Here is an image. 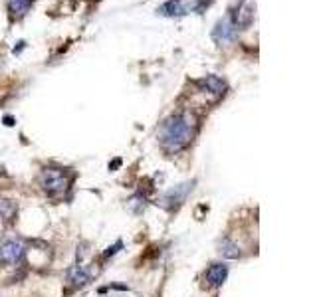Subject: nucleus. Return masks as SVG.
I'll list each match as a JSON object with an SVG mask.
<instances>
[{
	"mask_svg": "<svg viewBox=\"0 0 317 297\" xmlns=\"http://www.w3.org/2000/svg\"><path fill=\"white\" fill-rule=\"evenodd\" d=\"M226 277H228L226 264H212V266L206 270V275H204V279H206V283H208L210 287H220V285L226 281Z\"/></svg>",
	"mask_w": 317,
	"mask_h": 297,
	"instance_id": "423d86ee",
	"label": "nucleus"
},
{
	"mask_svg": "<svg viewBox=\"0 0 317 297\" xmlns=\"http://www.w3.org/2000/svg\"><path fill=\"white\" fill-rule=\"evenodd\" d=\"M194 137V117L190 113H177L169 117L161 127V145L167 153H179Z\"/></svg>",
	"mask_w": 317,
	"mask_h": 297,
	"instance_id": "f257e3e1",
	"label": "nucleus"
},
{
	"mask_svg": "<svg viewBox=\"0 0 317 297\" xmlns=\"http://www.w3.org/2000/svg\"><path fill=\"white\" fill-rule=\"evenodd\" d=\"M157 12L161 16H179V14H184V6L181 0H167L163 6H158Z\"/></svg>",
	"mask_w": 317,
	"mask_h": 297,
	"instance_id": "9d476101",
	"label": "nucleus"
},
{
	"mask_svg": "<svg viewBox=\"0 0 317 297\" xmlns=\"http://www.w3.org/2000/svg\"><path fill=\"white\" fill-rule=\"evenodd\" d=\"M40 186L46 194L50 196H58V194H64L71 184V179L66 175V171L62 168H44L40 173Z\"/></svg>",
	"mask_w": 317,
	"mask_h": 297,
	"instance_id": "f03ea898",
	"label": "nucleus"
},
{
	"mask_svg": "<svg viewBox=\"0 0 317 297\" xmlns=\"http://www.w3.org/2000/svg\"><path fill=\"white\" fill-rule=\"evenodd\" d=\"M236 30H238V28H236V24H234V16L228 14L222 20H218L214 32H212V38H214L218 44H230V42L234 40V36H236Z\"/></svg>",
	"mask_w": 317,
	"mask_h": 297,
	"instance_id": "20e7f679",
	"label": "nucleus"
},
{
	"mask_svg": "<svg viewBox=\"0 0 317 297\" xmlns=\"http://www.w3.org/2000/svg\"><path fill=\"white\" fill-rule=\"evenodd\" d=\"M254 10H256V4L254 2H244L238 12H236V18H234V24L236 28H248L252 20H254Z\"/></svg>",
	"mask_w": 317,
	"mask_h": 297,
	"instance_id": "0eeeda50",
	"label": "nucleus"
},
{
	"mask_svg": "<svg viewBox=\"0 0 317 297\" xmlns=\"http://www.w3.org/2000/svg\"><path fill=\"white\" fill-rule=\"evenodd\" d=\"M220 253H222L224 258H228V260H236V258H240V248H238L236 242L224 238V240L220 242Z\"/></svg>",
	"mask_w": 317,
	"mask_h": 297,
	"instance_id": "9b49d317",
	"label": "nucleus"
},
{
	"mask_svg": "<svg viewBox=\"0 0 317 297\" xmlns=\"http://www.w3.org/2000/svg\"><path fill=\"white\" fill-rule=\"evenodd\" d=\"M12 212H14V206L10 204L8 200H0V220H6Z\"/></svg>",
	"mask_w": 317,
	"mask_h": 297,
	"instance_id": "ddd939ff",
	"label": "nucleus"
},
{
	"mask_svg": "<svg viewBox=\"0 0 317 297\" xmlns=\"http://www.w3.org/2000/svg\"><path fill=\"white\" fill-rule=\"evenodd\" d=\"M4 123L10 127V125H14V119H12V117H4Z\"/></svg>",
	"mask_w": 317,
	"mask_h": 297,
	"instance_id": "dca6fc26",
	"label": "nucleus"
},
{
	"mask_svg": "<svg viewBox=\"0 0 317 297\" xmlns=\"http://www.w3.org/2000/svg\"><path fill=\"white\" fill-rule=\"evenodd\" d=\"M90 272L84 268V266H73L68 272V281L73 287H84L88 281H90Z\"/></svg>",
	"mask_w": 317,
	"mask_h": 297,
	"instance_id": "6e6552de",
	"label": "nucleus"
},
{
	"mask_svg": "<svg viewBox=\"0 0 317 297\" xmlns=\"http://www.w3.org/2000/svg\"><path fill=\"white\" fill-rule=\"evenodd\" d=\"M201 86H204L206 92H212L216 93V95H222V93L226 92V83L218 75H206L203 81H201Z\"/></svg>",
	"mask_w": 317,
	"mask_h": 297,
	"instance_id": "1a4fd4ad",
	"label": "nucleus"
},
{
	"mask_svg": "<svg viewBox=\"0 0 317 297\" xmlns=\"http://www.w3.org/2000/svg\"><path fill=\"white\" fill-rule=\"evenodd\" d=\"M121 166V159H115L113 162H109V171H115V168H119Z\"/></svg>",
	"mask_w": 317,
	"mask_h": 297,
	"instance_id": "2eb2a0df",
	"label": "nucleus"
},
{
	"mask_svg": "<svg viewBox=\"0 0 317 297\" xmlns=\"http://www.w3.org/2000/svg\"><path fill=\"white\" fill-rule=\"evenodd\" d=\"M32 6V0H10V10L16 16H24Z\"/></svg>",
	"mask_w": 317,
	"mask_h": 297,
	"instance_id": "f8f14e48",
	"label": "nucleus"
},
{
	"mask_svg": "<svg viewBox=\"0 0 317 297\" xmlns=\"http://www.w3.org/2000/svg\"><path fill=\"white\" fill-rule=\"evenodd\" d=\"M0 175H6V173H4V166H2V164H0Z\"/></svg>",
	"mask_w": 317,
	"mask_h": 297,
	"instance_id": "f3484780",
	"label": "nucleus"
},
{
	"mask_svg": "<svg viewBox=\"0 0 317 297\" xmlns=\"http://www.w3.org/2000/svg\"><path fill=\"white\" fill-rule=\"evenodd\" d=\"M24 256V244L20 240H4L0 244V260L4 264H18Z\"/></svg>",
	"mask_w": 317,
	"mask_h": 297,
	"instance_id": "39448f33",
	"label": "nucleus"
},
{
	"mask_svg": "<svg viewBox=\"0 0 317 297\" xmlns=\"http://www.w3.org/2000/svg\"><path fill=\"white\" fill-rule=\"evenodd\" d=\"M121 248H123V242H121V240H117V242H115V246H109V248H107V251L103 253V258H109V256H115V253H117V251L121 250Z\"/></svg>",
	"mask_w": 317,
	"mask_h": 297,
	"instance_id": "4468645a",
	"label": "nucleus"
},
{
	"mask_svg": "<svg viewBox=\"0 0 317 297\" xmlns=\"http://www.w3.org/2000/svg\"><path fill=\"white\" fill-rule=\"evenodd\" d=\"M192 184L194 183H182L179 186H175V188H171V190H167L163 196H161V206H165L167 210H175V208H179V206L186 200V196H188V192L192 190Z\"/></svg>",
	"mask_w": 317,
	"mask_h": 297,
	"instance_id": "7ed1b4c3",
	"label": "nucleus"
}]
</instances>
